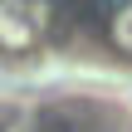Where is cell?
Here are the masks:
<instances>
[{
	"mask_svg": "<svg viewBox=\"0 0 132 132\" xmlns=\"http://www.w3.org/2000/svg\"><path fill=\"white\" fill-rule=\"evenodd\" d=\"M39 5L34 0H0V44L5 49H24L39 34Z\"/></svg>",
	"mask_w": 132,
	"mask_h": 132,
	"instance_id": "obj_1",
	"label": "cell"
},
{
	"mask_svg": "<svg viewBox=\"0 0 132 132\" xmlns=\"http://www.w3.org/2000/svg\"><path fill=\"white\" fill-rule=\"evenodd\" d=\"M108 39L132 59V0H122V5L113 10V20H108Z\"/></svg>",
	"mask_w": 132,
	"mask_h": 132,
	"instance_id": "obj_2",
	"label": "cell"
}]
</instances>
